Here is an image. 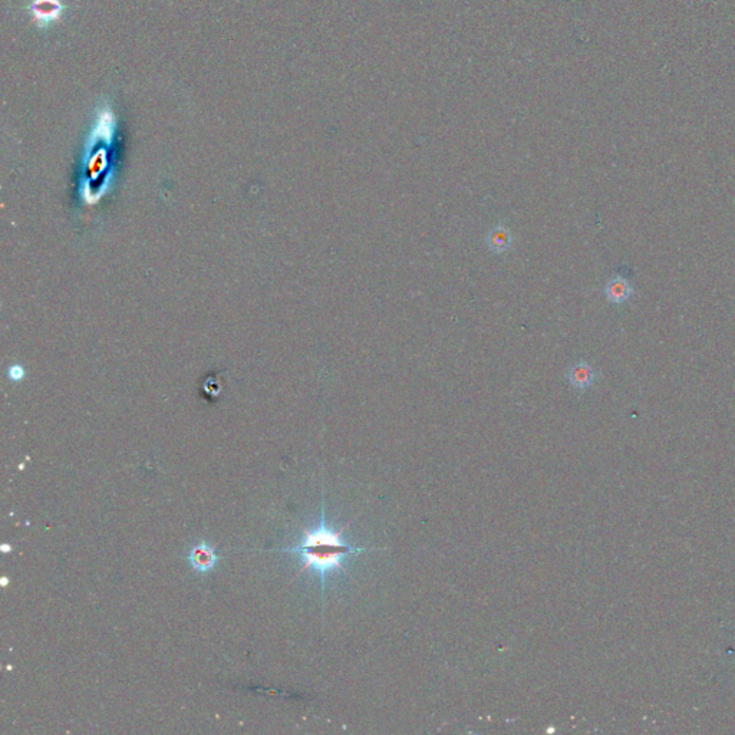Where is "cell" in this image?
Returning a JSON list of instances; mask_svg holds the SVG:
<instances>
[{
	"instance_id": "obj_1",
	"label": "cell",
	"mask_w": 735,
	"mask_h": 735,
	"mask_svg": "<svg viewBox=\"0 0 735 735\" xmlns=\"http://www.w3.org/2000/svg\"><path fill=\"white\" fill-rule=\"evenodd\" d=\"M351 523H348L341 530H332L328 527L325 518V507L322 505V517L316 529L303 530V541L299 546L290 549L279 550L280 553L299 554L303 560V567L299 573H303L306 569H313L321 577L322 590H325L326 576L334 570L345 572L342 563L349 556H355L361 553H368L371 550H378L379 547H354L342 538V534Z\"/></svg>"
},
{
	"instance_id": "obj_2",
	"label": "cell",
	"mask_w": 735,
	"mask_h": 735,
	"mask_svg": "<svg viewBox=\"0 0 735 735\" xmlns=\"http://www.w3.org/2000/svg\"><path fill=\"white\" fill-rule=\"evenodd\" d=\"M217 558L219 557L214 549L210 545L204 543V541H201V543H199L196 547H192L188 556L192 569H196L197 572L212 570L217 563Z\"/></svg>"
},
{
	"instance_id": "obj_3",
	"label": "cell",
	"mask_w": 735,
	"mask_h": 735,
	"mask_svg": "<svg viewBox=\"0 0 735 735\" xmlns=\"http://www.w3.org/2000/svg\"><path fill=\"white\" fill-rule=\"evenodd\" d=\"M62 5L59 0H33L32 13L39 25L50 23L59 19Z\"/></svg>"
},
{
	"instance_id": "obj_4",
	"label": "cell",
	"mask_w": 735,
	"mask_h": 735,
	"mask_svg": "<svg viewBox=\"0 0 735 735\" xmlns=\"http://www.w3.org/2000/svg\"><path fill=\"white\" fill-rule=\"evenodd\" d=\"M605 292H606L607 301L610 303L622 305V303H625V302H627L629 299H631L634 289H632L631 283H629L625 277L615 276V277H612L607 282Z\"/></svg>"
},
{
	"instance_id": "obj_5",
	"label": "cell",
	"mask_w": 735,
	"mask_h": 735,
	"mask_svg": "<svg viewBox=\"0 0 735 735\" xmlns=\"http://www.w3.org/2000/svg\"><path fill=\"white\" fill-rule=\"evenodd\" d=\"M567 379L572 387L577 390H585L592 387L593 382L596 381V372H594L592 365H589L587 362H577L570 368Z\"/></svg>"
},
{
	"instance_id": "obj_6",
	"label": "cell",
	"mask_w": 735,
	"mask_h": 735,
	"mask_svg": "<svg viewBox=\"0 0 735 735\" xmlns=\"http://www.w3.org/2000/svg\"><path fill=\"white\" fill-rule=\"evenodd\" d=\"M487 244L488 249L497 254L505 253L513 246V234L505 225H496L487 236Z\"/></svg>"
}]
</instances>
